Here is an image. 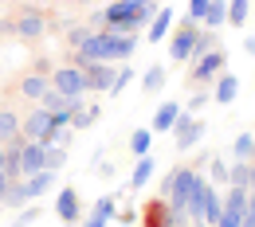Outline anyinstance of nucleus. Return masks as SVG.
I'll list each match as a JSON object with an SVG mask.
<instances>
[{
	"label": "nucleus",
	"mask_w": 255,
	"mask_h": 227,
	"mask_svg": "<svg viewBox=\"0 0 255 227\" xmlns=\"http://www.w3.org/2000/svg\"><path fill=\"white\" fill-rule=\"evenodd\" d=\"M59 4H95V0H59Z\"/></svg>",
	"instance_id": "nucleus-41"
},
{
	"label": "nucleus",
	"mask_w": 255,
	"mask_h": 227,
	"mask_svg": "<svg viewBox=\"0 0 255 227\" xmlns=\"http://www.w3.org/2000/svg\"><path fill=\"white\" fill-rule=\"evenodd\" d=\"M4 188H8V176H4V168H0V196H4Z\"/></svg>",
	"instance_id": "nucleus-40"
},
{
	"label": "nucleus",
	"mask_w": 255,
	"mask_h": 227,
	"mask_svg": "<svg viewBox=\"0 0 255 227\" xmlns=\"http://www.w3.org/2000/svg\"><path fill=\"white\" fill-rule=\"evenodd\" d=\"M51 86L59 90V94H91L87 90V75H83V67L75 63H63L51 71Z\"/></svg>",
	"instance_id": "nucleus-3"
},
{
	"label": "nucleus",
	"mask_w": 255,
	"mask_h": 227,
	"mask_svg": "<svg viewBox=\"0 0 255 227\" xmlns=\"http://www.w3.org/2000/svg\"><path fill=\"white\" fill-rule=\"evenodd\" d=\"M228 184H236V188H252V161H232V164H228Z\"/></svg>",
	"instance_id": "nucleus-24"
},
{
	"label": "nucleus",
	"mask_w": 255,
	"mask_h": 227,
	"mask_svg": "<svg viewBox=\"0 0 255 227\" xmlns=\"http://www.w3.org/2000/svg\"><path fill=\"white\" fill-rule=\"evenodd\" d=\"M153 168H157V157H153V153H145V157H137V164H133V172H129V188H145V184L153 180Z\"/></svg>",
	"instance_id": "nucleus-19"
},
{
	"label": "nucleus",
	"mask_w": 255,
	"mask_h": 227,
	"mask_svg": "<svg viewBox=\"0 0 255 227\" xmlns=\"http://www.w3.org/2000/svg\"><path fill=\"white\" fill-rule=\"evenodd\" d=\"M244 51H248V55H255V35H244Z\"/></svg>",
	"instance_id": "nucleus-39"
},
{
	"label": "nucleus",
	"mask_w": 255,
	"mask_h": 227,
	"mask_svg": "<svg viewBox=\"0 0 255 227\" xmlns=\"http://www.w3.org/2000/svg\"><path fill=\"white\" fill-rule=\"evenodd\" d=\"M165 78H169V71L153 63L149 71H145V75H141V90H145V94H157L161 86H165Z\"/></svg>",
	"instance_id": "nucleus-26"
},
{
	"label": "nucleus",
	"mask_w": 255,
	"mask_h": 227,
	"mask_svg": "<svg viewBox=\"0 0 255 227\" xmlns=\"http://www.w3.org/2000/svg\"><path fill=\"white\" fill-rule=\"evenodd\" d=\"M43 168H47V149L39 141H24V149H20V172L32 176V172H43Z\"/></svg>",
	"instance_id": "nucleus-10"
},
{
	"label": "nucleus",
	"mask_w": 255,
	"mask_h": 227,
	"mask_svg": "<svg viewBox=\"0 0 255 227\" xmlns=\"http://www.w3.org/2000/svg\"><path fill=\"white\" fill-rule=\"evenodd\" d=\"M204 137V126L192 118L189 110H181V118H177V126H173V141H177V153H189L192 145Z\"/></svg>",
	"instance_id": "nucleus-5"
},
{
	"label": "nucleus",
	"mask_w": 255,
	"mask_h": 227,
	"mask_svg": "<svg viewBox=\"0 0 255 227\" xmlns=\"http://www.w3.org/2000/svg\"><path fill=\"white\" fill-rule=\"evenodd\" d=\"M220 216H224V200H220V192H216V184L208 188V204H204V224H220Z\"/></svg>",
	"instance_id": "nucleus-27"
},
{
	"label": "nucleus",
	"mask_w": 255,
	"mask_h": 227,
	"mask_svg": "<svg viewBox=\"0 0 255 227\" xmlns=\"http://www.w3.org/2000/svg\"><path fill=\"white\" fill-rule=\"evenodd\" d=\"M91 35H95V28H91V24H71V28H67V47H71V51H79Z\"/></svg>",
	"instance_id": "nucleus-29"
},
{
	"label": "nucleus",
	"mask_w": 255,
	"mask_h": 227,
	"mask_svg": "<svg viewBox=\"0 0 255 227\" xmlns=\"http://www.w3.org/2000/svg\"><path fill=\"white\" fill-rule=\"evenodd\" d=\"M169 35H173V8H157V16L149 20L145 39H149V43H161V39H169Z\"/></svg>",
	"instance_id": "nucleus-15"
},
{
	"label": "nucleus",
	"mask_w": 255,
	"mask_h": 227,
	"mask_svg": "<svg viewBox=\"0 0 255 227\" xmlns=\"http://www.w3.org/2000/svg\"><path fill=\"white\" fill-rule=\"evenodd\" d=\"M181 102H161L157 106V114H153V126L149 130L153 133H173V126H177V118H181Z\"/></svg>",
	"instance_id": "nucleus-12"
},
{
	"label": "nucleus",
	"mask_w": 255,
	"mask_h": 227,
	"mask_svg": "<svg viewBox=\"0 0 255 227\" xmlns=\"http://www.w3.org/2000/svg\"><path fill=\"white\" fill-rule=\"evenodd\" d=\"M240 94V78L232 75V71H224L220 78H216V90H212V102H220V106H232Z\"/></svg>",
	"instance_id": "nucleus-17"
},
{
	"label": "nucleus",
	"mask_w": 255,
	"mask_h": 227,
	"mask_svg": "<svg viewBox=\"0 0 255 227\" xmlns=\"http://www.w3.org/2000/svg\"><path fill=\"white\" fill-rule=\"evenodd\" d=\"M255 157V133L244 130L236 141H232V161H252Z\"/></svg>",
	"instance_id": "nucleus-23"
},
{
	"label": "nucleus",
	"mask_w": 255,
	"mask_h": 227,
	"mask_svg": "<svg viewBox=\"0 0 255 227\" xmlns=\"http://www.w3.org/2000/svg\"><path fill=\"white\" fill-rule=\"evenodd\" d=\"M39 216H43V212H39L35 204H28V208H20V216H16V224H12V227H32Z\"/></svg>",
	"instance_id": "nucleus-35"
},
{
	"label": "nucleus",
	"mask_w": 255,
	"mask_h": 227,
	"mask_svg": "<svg viewBox=\"0 0 255 227\" xmlns=\"http://www.w3.org/2000/svg\"><path fill=\"white\" fill-rule=\"evenodd\" d=\"M47 130H51V114H47V110L35 102L32 110L20 118V133H24L28 141H43V137H47Z\"/></svg>",
	"instance_id": "nucleus-7"
},
{
	"label": "nucleus",
	"mask_w": 255,
	"mask_h": 227,
	"mask_svg": "<svg viewBox=\"0 0 255 227\" xmlns=\"http://www.w3.org/2000/svg\"><path fill=\"white\" fill-rule=\"evenodd\" d=\"M212 47H216V32H212V28H200V32H196V43H192V59L208 55Z\"/></svg>",
	"instance_id": "nucleus-30"
},
{
	"label": "nucleus",
	"mask_w": 255,
	"mask_h": 227,
	"mask_svg": "<svg viewBox=\"0 0 255 227\" xmlns=\"http://www.w3.org/2000/svg\"><path fill=\"white\" fill-rule=\"evenodd\" d=\"M32 71H35V75H47V78H51V71H55V67H51V59H35Z\"/></svg>",
	"instance_id": "nucleus-38"
},
{
	"label": "nucleus",
	"mask_w": 255,
	"mask_h": 227,
	"mask_svg": "<svg viewBox=\"0 0 255 227\" xmlns=\"http://www.w3.org/2000/svg\"><path fill=\"white\" fill-rule=\"evenodd\" d=\"M208 102H212V94H192V98H189V114H196V110H204Z\"/></svg>",
	"instance_id": "nucleus-37"
},
{
	"label": "nucleus",
	"mask_w": 255,
	"mask_h": 227,
	"mask_svg": "<svg viewBox=\"0 0 255 227\" xmlns=\"http://www.w3.org/2000/svg\"><path fill=\"white\" fill-rule=\"evenodd\" d=\"M192 227H212V224H204V220H196V224H192Z\"/></svg>",
	"instance_id": "nucleus-43"
},
{
	"label": "nucleus",
	"mask_w": 255,
	"mask_h": 227,
	"mask_svg": "<svg viewBox=\"0 0 255 227\" xmlns=\"http://www.w3.org/2000/svg\"><path fill=\"white\" fill-rule=\"evenodd\" d=\"M118 67H122V63H91V67H83V75H87V90L110 94V86H114V78H118Z\"/></svg>",
	"instance_id": "nucleus-6"
},
{
	"label": "nucleus",
	"mask_w": 255,
	"mask_h": 227,
	"mask_svg": "<svg viewBox=\"0 0 255 227\" xmlns=\"http://www.w3.org/2000/svg\"><path fill=\"white\" fill-rule=\"evenodd\" d=\"M126 149L133 157H145V153L153 149V130H149V126H137V130L126 137Z\"/></svg>",
	"instance_id": "nucleus-20"
},
{
	"label": "nucleus",
	"mask_w": 255,
	"mask_h": 227,
	"mask_svg": "<svg viewBox=\"0 0 255 227\" xmlns=\"http://www.w3.org/2000/svg\"><path fill=\"white\" fill-rule=\"evenodd\" d=\"M208 180H212L216 188H220V184H228V161H220L216 153L208 157Z\"/></svg>",
	"instance_id": "nucleus-31"
},
{
	"label": "nucleus",
	"mask_w": 255,
	"mask_h": 227,
	"mask_svg": "<svg viewBox=\"0 0 255 227\" xmlns=\"http://www.w3.org/2000/svg\"><path fill=\"white\" fill-rule=\"evenodd\" d=\"M32 204V196H28V184L24 180H8V188L0 196V208H12V212H20V208H28Z\"/></svg>",
	"instance_id": "nucleus-14"
},
{
	"label": "nucleus",
	"mask_w": 255,
	"mask_h": 227,
	"mask_svg": "<svg viewBox=\"0 0 255 227\" xmlns=\"http://www.w3.org/2000/svg\"><path fill=\"white\" fill-rule=\"evenodd\" d=\"M63 164H67V149L63 145H47V168L51 172H63Z\"/></svg>",
	"instance_id": "nucleus-32"
},
{
	"label": "nucleus",
	"mask_w": 255,
	"mask_h": 227,
	"mask_svg": "<svg viewBox=\"0 0 255 227\" xmlns=\"http://www.w3.org/2000/svg\"><path fill=\"white\" fill-rule=\"evenodd\" d=\"M47 90H51V78H47V75H35V71H32V75H24L20 86H16V94L28 98V102H39Z\"/></svg>",
	"instance_id": "nucleus-11"
},
{
	"label": "nucleus",
	"mask_w": 255,
	"mask_h": 227,
	"mask_svg": "<svg viewBox=\"0 0 255 227\" xmlns=\"http://www.w3.org/2000/svg\"><path fill=\"white\" fill-rule=\"evenodd\" d=\"M24 184H28V196L39 200V196H47L55 184H59V172H51V168H43V172H32V176H24Z\"/></svg>",
	"instance_id": "nucleus-13"
},
{
	"label": "nucleus",
	"mask_w": 255,
	"mask_h": 227,
	"mask_svg": "<svg viewBox=\"0 0 255 227\" xmlns=\"http://www.w3.org/2000/svg\"><path fill=\"white\" fill-rule=\"evenodd\" d=\"M12 137H20V114L0 106V145H8Z\"/></svg>",
	"instance_id": "nucleus-22"
},
{
	"label": "nucleus",
	"mask_w": 255,
	"mask_h": 227,
	"mask_svg": "<svg viewBox=\"0 0 255 227\" xmlns=\"http://www.w3.org/2000/svg\"><path fill=\"white\" fill-rule=\"evenodd\" d=\"M141 227H169V204H165V196H157V200L145 204V212H141Z\"/></svg>",
	"instance_id": "nucleus-18"
},
{
	"label": "nucleus",
	"mask_w": 255,
	"mask_h": 227,
	"mask_svg": "<svg viewBox=\"0 0 255 227\" xmlns=\"http://www.w3.org/2000/svg\"><path fill=\"white\" fill-rule=\"evenodd\" d=\"M129 4H157V0H129Z\"/></svg>",
	"instance_id": "nucleus-42"
},
{
	"label": "nucleus",
	"mask_w": 255,
	"mask_h": 227,
	"mask_svg": "<svg viewBox=\"0 0 255 227\" xmlns=\"http://www.w3.org/2000/svg\"><path fill=\"white\" fill-rule=\"evenodd\" d=\"M228 24V0H208V12H204V28H224Z\"/></svg>",
	"instance_id": "nucleus-25"
},
{
	"label": "nucleus",
	"mask_w": 255,
	"mask_h": 227,
	"mask_svg": "<svg viewBox=\"0 0 255 227\" xmlns=\"http://www.w3.org/2000/svg\"><path fill=\"white\" fill-rule=\"evenodd\" d=\"M129 78H133V67L122 63V67H118V78H114V86H110V94H122V90L129 86Z\"/></svg>",
	"instance_id": "nucleus-34"
},
{
	"label": "nucleus",
	"mask_w": 255,
	"mask_h": 227,
	"mask_svg": "<svg viewBox=\"0 0 255 227\" xmlns=\"http://www.w3.org/2000/svg\"><path fill=\"white\" fill-rule=\"evenodd\" d=\"M208 188H212V180H196V188L189 192V204H185V212H189V220H204V204H208Z\"/></svg>",
	"instance_id": "nucleus-16"
},
{
	"label": "nucleus",
	"mask_w": 255,
	"mask_h": 227,
	"mask_svg": "<svg viewBox=\"0 0 255 227\" xmlns=\"http://www.w3.org/2000/svg\"><path fill=\"white\" fill-rule=\"evenodd\" d=\"M114 216H118V200H114V196H98L95 208H91V216L79 220V227H106Z\"/></svg>",
	"instance_id": "nucleus-9"
},
{
	"label": "nucleus",
	"mask_w": 255,
	"mask_h": 227,
	"mask_svg": "<svg viewBox=\"0 0 255 227\" xmlns=\"http://www.w3.org/2000/svg\"><path fill=\"white\" fill-rule=\"evenodd\" d=\"M196 32H200V24L181 20V28L169 35V59H173V63H192V43H196Z\"/></svg>",
	"instance_id": "nucleus-2"
},
{
	"label": "nucleus",
	"mask_w": 255,
	"mask_h": 227,
	"mask_svg": "<svg viewBox=\"0 0 255 227\" xmlns=\"http://www.w3.org/2000/svg\"><path fill=\"white\" fill-rule=\"evenodd\" d=\"M114 220H118V224H122V227H133V224H137V220H141V216H137L133 208H118V216H114Z\"/></svg>",
	"instance_id": "nucleus-36"
},
{
	"label": "nucleus",
	"mask_w": 255,
	"mask_h": 227,
	"mask_svg": "<svg viewBox=\"0 0 255 227\" xmlns=\"http://www.w3.org/2000/svg\"><path fill=\"white\" fill-rule=\"evenodd\" d=\"M204 12H208V0H189L185 20H189V24H204Z\"/></svg>",
	"instance_id": "nucleus-33"
},
{
	"label": "nucleus",
	"mask_w": 255,
	"mask_h": 227,
	"mask_svg": "<svg viewBox=\"0 0 255 227\" xmlns=\"http://www.w3.org/2000/svg\"><path fill=\"white\" fill-rule=\"evenodd\" d=\"M43 32H47V16L39 8H20V16L12 20V35L20 39H39Z\"/></svg>",
	"instance_id": "nucleus-4"
},
{
	"label": "nucleus",
	"mask_w": 255,
	"mask_h": 227,
	"mask_svg": "<svg viewBox=\"0 0 255 227\" xmlns=\"http://www.w3.org/2000/svg\"><path fill=\"white\" fill-rule=\"evenodd\" d=\"M224 71H228V51L224 47H212L208 55H200V59H192V67H189V82H216Z\"/></svg>",
	"instance_id": "nucleus-1"
},
{
	"label": "nucleus",
	"mask_w": 255,
	"mask_h": 227,
	"mask_svg": "<svg viewBox=\"0 0 255 227\" xmlns=\"http://www.w3.org/2000/svg\"><path fill=\"white\" fill-rule=\"evenodd\" d=\"M248 12H252V0H228V24L232 28H244Z\"/></svg>",
	"instance_id": "nucleus-28"
},
{
	"label": "nucleus",
	"mask_w": 255,
	"mask_h": 227,
	"mask_svg": "<svg viewBox=\"0 0 255 227\" xmlns=\"http://www.w3.org/2000/svg\"><path fill=\"white\" fill-rule=\"evenodd\" d=\"M55 216L63 220V227H79L83 204H79V192H75V188H59V196H55Z\"/></svg>",
	"instance_id": "nucleus-8"
},
{
	"label": "nucleus",
	"mask_w": 255,
	"mask_h": 227,
	"mask_svg": "<svg viewBox=\"0 0 255 227\" xmlns=\"http://www.w3.org/2000/svg\"><path fill=\"white\" fill-rule=\"evenodd\" d=\"M137 51V35H126V32H114V43H110V63H122Z\"/></svg>",
	"instance_id": "nucleus-21"
}]
</instances>
